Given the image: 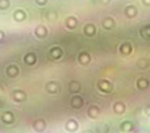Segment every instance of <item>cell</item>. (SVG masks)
Instances as JSON below:
<instances>
[{
	"instance_id": "cell-2",
	"label": "cell",
	"mask_w": 150,
	"mask_h": 133,
	"mask_svg": "<svg viewBox=\"0 0 150 133\" xmlns=\"http://www.w3.org/2000/svg\"><path fill=\"white\" fill-rule=\"evenodd\" d=\"M125 111H127V107H125V104L122 102H116L113 104V112L116 115H124Z\"/></svg>"
},
{
	"instance_id": "cell-11",
	"label": "cell",
	"mask_w": 150,
	"mask_h": 133,
	"mask_svg": "<svg viewBox=\"0 0 150 133\" xmlns=\"http://www.w3.org/2000/svg\"><path fill=\"white\" fill-rule=\"evenodd\" d=\"M71 91H74V92H76V91H79L80 90V84L79 83H71Z\"/></svg>"
},
{
	"instance_id": "cell-5",
	"label": "cell",
	"mask_w": 150,
	"mask_h": 133,
	"mask_svg": "<svg viewBox=\"0 0 150 133\" xmlns=\"http://www.w3.org/2000/svg\"><path fill=\"white\" fill-rule=\"evenodd\" d=\"M98 87L103 92H111L112 91V84L111 83H105V82H100V83H98Z\"/></svg>"
},
{
	"instance_id": "cell-6",
	"label": "cell",
	"mask_w": 150,
	"mask_h": 133,
	"mask_svg": "<svg viewBox=\"0 0 150 133\" xmlns=\"http://www.w3.org/2000/svg\"><path fill=\"white\" fill-rule=\"evenodd\" d=\"M71 105H73L74 108H80L83 105V99L80 96L73 98V100H71Z\"/></svg>"
},
{
	"instance_id": "cell-10",
	"label": "cell",
	"mask_w": 150,
	"mask_h": 133,
	"mask_svg": "<svg viewBox=\"0 0 150 133\" xmlns=\"http://www.w3.org/2000/svg\"><path fill=\"white\" fill-rule=\"evenodd\" d=\"M103 25H104V28L105 29H112L115 26V21L112 20V18H107V20H104Z\"/></svg>"
},
{
	"instance_id": "cell-3",
	"label": "cell",
	"mask_w": 150,
	"mask_h": 133,
	"mask_svg": "<svg viewBox=\"0 0 150 133\" xmlns=\"http://www.w3.org/2000/svg\"><path fill=\"white\" fill-rule=\"evenodd\" d=\"M78 128H79V125H78V123L75 120H69L67 121V124H66V129H67L69 132H75V131H78Z\"/></svg>"
},
{
	"instance_id": "cell-7",
	"label": "cell",
	"mask_w": 150,
	"mask_h": 133,
	"mask_svg": "<svg viewBox=\"0 0 150 133\" xmlns=\"http://www.w3.org/2000/svg\"><path fill=\"white\" fill-rule=\"evenodd\" d=\"M108 131H109V127L105 123H101L96 127V132L98 133H108Z\"/></svg>"
},
{
	"instance_id": "cell-9",
	"label": "cell",
	"mask_w": 150,
	"mask_h": 133,
	"mask_svg": "<svg viewBox=\"0 0 150 133\" xmlns=\"http://www.w3.org/2000/svg\"><path fill=\"white\" fill-rule=\"evenodd\" d=\"M125 13H127L128 17H134L136 15H137V9H136L134 7H127V9H125Z\"/></svg>"
},
{
	"instance_id": "cell-8",
	"label": "cell",
	"mask_w": 150,
	"mask_h": 133,
	"mask_svg": "<svg viewBox=\"0 0 150 133\" xmlns=\"http://www.w3.org/2000/svg\"><path fill=\"white\" fill-rule=\"evenodd\" d=\"M137 87L140 90H146L149 87V82L146 81V79H138V82H137Z\"/></svg>"
},
{
	"instance_id": "cell-13",
	"label": "cell",
	"mask_w": 150,
	"mask_h": 133,
	"mask_svg": "<svg viewBox=\"0 0 150 133\" xmlns=\"http://www.w3.org/2000/svg\"><path fill=\"white\" fill-rule=\"evenodd\" d=\"M144 4H145V5H150V0H144Z\"/></svg>"
},
{
	"instance_id": "cell-1",
	"label": "cell",
	"mask_w": 150,
	"mask_h": 133,
	"mask_svg": "<svg viewBox=\"0 0 150 133\" xmlns=\"http://www.w3.org/2000/svg\"><path fill=\"white\" fill-rule=\"evenodd\" d=\"M87 115H88V117L96 120V119L99 117V115H100V108H99L98 105H91L87 111Z\"/></svg>"
},
{
	"instance_id": "cell-4",
	"label": "cell",
	"mask_w": 150,
	"mask_h": 133,
	"mask_svg": "<svg viewBox=\"0 0 150 133\" xmlns=\"http://www.w3.org/2000/svg\"><path fill=\"white\" fill-rule=\"evenodd\" d=\"M121 131L128 133V132H132L133 131V123L132 121H124V123H121Z\"/></svg>"
},
{
	"instance_id": "cell-14",
	"label": "cell",
	"mask_w": 150,
	"mask_h": 133,
	"mask_svg": "<svg viewBox=\"0 0 150 133\" xmlns=\"http://www.w3.org/2000/svg\"><path fill=\"white\" fill-rule=\"evenodd\" d=\"M83 133H93V131H91V129H87V131H84Z\"/></svg>"
},
{
	"instance_id": "cell-12",
	"label": "cell",
	"mask_w": 150,
	"mask_h": 133,
	"mask_svg": "<svg viewBox=\"0 0 150 133\" xmlns=\"http://www.w3.org/2000/svg\"><path fill=\"white\" fill-rule=\"evenodd\" d=\"M145 112H146V115L150 116V105H148V107L145 108Z\"/></svg>"
}]
</instances>
